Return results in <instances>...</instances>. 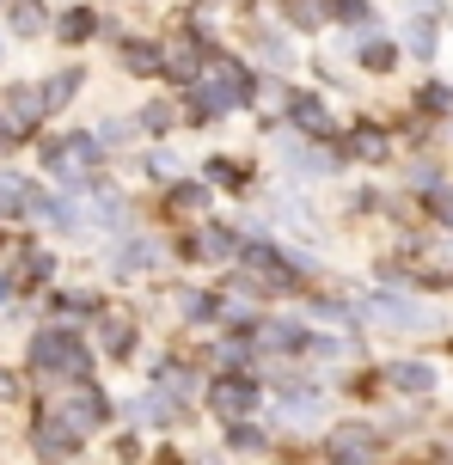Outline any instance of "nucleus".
<instances>
[{"label": "nucleus", "instance_id": "obj_15", "mask_svg": "<svg viewBox=\"0 0 453 465\" xmlns=\"http://www.w3.org/2000/svg\"><path fill=\"white\" fill-rule=\"evenodd\" d=\"M196 178L215 190L221 203H258L263 160H258V153H239V147H209V153L196 160Z\"/></svg>", "mask_w": 453, "mask_h": 465}, {"label": "nucleus", "instance_id": "obj_21", "mask_svg": "<svg viewBox=\"0 0 453 465\" xmlns=\"http://www.w3.org/2000/svg\"><path fill=\"white\" fill-rule=\"evenodd\" d=\"M258 343V361H307V343H312V325L294 312V306H270L251 331Z\"/></svg>", "mask_w": 453, "mask_h": 465}, {"label": "nucleus", "instance_id": "obj_23", "mask_svg": "<svg viewBox=\"0 0 453 465\" xmlns=\"http://www.w3.org/2000/svg\"><path fill=\"white\" fill-rule=\"evenodd\" d=\"M153 37H160V86H166V93H184V86L196 80V68H202V55H209L215 44H202V37L184 31L178 19L160 25Z\"/></svg>", "mask_w": 453, "mask_h": 465}, {"label": "nucleus", "instance_id": "obj_45", "mask_svg": "<svg viewBox=\"0 0 453 465\" xmlns=\"http://www.w3.org/2000/svg\"><path fill=\"white\" fill-rule=\"evenodd\" d=\"M25 398H31V386H25V373L13 368V361H0V417H6V411H19Z\"/></svg>", "mask_w": 453, "mask_h": 465}, {"label": "nucleus", "instance_id": "obj_51", "mask_svg": "<svg viewBox=\"0 0 453 465\" xmlns=\"http://www.w3.org/2000/svg\"><path fill=\"white\" fill-rule=\"evenodd\" d=\"M0 6H6V0H0Z\"/></svg>", "mask_w": 453, "mask_h": 465}, {"label": "nucleus", "instance_id": "obj_32", "mask_svg": "<svg viewBox=\"0 0 453 465\" xmlns=\"http://www.w3.org/2000/svg\"><path fill=\"white\" fill-rule=\"evenodd\" d=\"M111 62H117L123 80H135V86H160V37L153 31H129L123 44H111Z\"/></svg>", "mask_w": 453, "mask_h": 465}, {"label": "nucleus", "instance_id": "obj_47", "mask_svg": "<svg viewBox=\"0 0 453 465\" xmlns=\"http://www.w3.org/2000/svg\"><path fill=\"white\" fill-rule=\"evenodd\" d=\"M19 301H25L19 276H13V270H6V263H0V312H6V306H19Z\"/></svg>", "mask_w": 453, "mask_h": 465}, {"label": "nucleus", "instance_id": "obj_16", "mask_svg": "<svg viewBox=\"0 0 453 465\" xmlns=\"http://www.w3.org/2000/svg\"><path fill=\"white\" fill-rule=\"evenodd\" d=\"M221 209V196L196 172H184L178 184H166V190H153L147 196V221L153 227H166V232H184V227H196V221H209V214Z\"/></svg>", "mask_w": 453, "mask_h": 465}, {"label": "nucleus", "instance_id": "obj_7", "mask_svg": "<svg viewBox=\"0 0 453 465\" xmlns=\"http://www.w3.org/2000/svg\"><path fill=\"white\" fill-rule=\"evenodd\" d=\"M147 312L135 294H111V301L98 306V319L86 325V343H93L98 368H135L147 355Z\"/></svg>", "mask_w": 453, "mask_h": 465}, {"label": "nucleus", "instance_id": "obj_37", "mask_svg": "<svg viewBox=\"0 0 453 465\" xmlns=\"http://www.w3.org/2000/svg\"><path fill=\"white\" fill-rule=\"evenodd\" d=\"M221 453H233V460H276V435H270V422L263 417H245V422H221Z\"/></svg>", "mask_w": 453, "mask_h": 465}, {"label": "nucleus", "instance_id": "obj_11", "mask_svg": "<svg viewBox=\"0 0 453 465\" xmlns=\"http://www.w3.org/2000/svg\"><path fill=\"white\" fill-rule=\"evenodd\" d=\"M25 227L37 232V239H49V245H93V221H86V196H68V190H49L44 178H37V190H31V203H25Z\"/></svg>", "mask_w": 453, "mask_h": 465}, {"label": "nucleus", "instance_id": "obj_14", "mask_svg": "<svg viewBox=\"0 0 453 465\" xmlns=\"http://www.w3.org/2000/svg\"><path fill=\"white\" fill-rule=\"evenodd\" d=\"M263 411V380L251 368L239 373H209L202 380V398H196V417H209L221 429V422H245Z\"/></svg>", "mask_w": 453, "mask_h": 465}, {"label": "nucleus", "instance_id": "obj_48", "mask_svg": "<svg viewBox=\"0 0 453 465\" xmlns=\"http://www.w3.org/2000/svg\"><path fill=\"white\" fill-rule=\"evenodd\" d=\"M142 465H184V453H178L172 441H153V447H147V460H142Z\"/></svg>", "mask_w": 453, "mask_h": 465}, {"label": "nucleus", "instance_id": "obj_43", "mask_svg": "<svg viewBox=\"0 0 453 465\" xmlns=\"http://www.w3.org/2000/svg\"><path fill=\"white\" fill-rule=\"evenodd\" d=\"M417 203H423V214L435 221V232H453V178H441V184H429L423 196H417Z\"/></svg>", "mask_w": 453, "mask_h": 465}, {"label": "nucleus", "instance_id": "obj_17", "mask_svg": "<svg viewBox=\"0 0 453 465\" xmlns=\"http://www.w3.org/2000/svg\"><path fill=\"white\" fill-rule=\"evenodd\" d=\"M191 411H178L166 392H153V386H135L129 398H117V429H135L142 441H172L178 429H191Z\"/></svg>", "mask_w": 453, "mask_h": 465}, {"label": "nucleus", "instance_id": "obj_24", "mask_svg": "<svg viewBox=\"0 0 453 465\" xmlns=\"http://www.w3.org/2000/svg\"><path fill=\"white\" fill-rule=\"evenodd\" d=\"M98 25H104L98 0H62V6H49V44L62 55H86L98 44Z\"/></svg>", "mask_w": 453, "mask_h": 465}, {"label": "nucleus", "instance_id": "obj_10", "mask_svg": "<svg viewBox=\"0 0 453 465\" xmlns=\"http://www.w3.org/2000/svg\"><path fill=\"white\" fill-rule=\"evenodd\" d=\"M135 368H142V386L166 392L178 411H191V417H196V398H202V380H209V373H202V361H196V349H191V343L166 337V343L147 349Z\"/></svg>", "mask_w": 453, "mask_h": 465}, {"label": "nucleus", "instance_id": "obj_28", "mask_svg": "<svg viewBox=\"0 0 453 465\" xmlns=\"http://www.w3.org/2000/svg\"><path fill=\"white\" fill-rule=\"evenodd\" d=\"M86 80H93L86 55H68V62H55L49 74H37V93H44L49 123H68V116H74V104L86 98Z\"/></svg>", "mask_w": 453, "mask_h": 465}, {"label": "nucleus", "instance_id": "obj_8", "mask_svg": "<svg viewBox=\"0 0 453 465\" xmlns=\"http://www.w3.org/2000/svg\"><path fill=\"white\" fill-rule=\"evenodd\" d=\"M263 147H270V178L276 184L325 190V184L343 178V160H337V147H325V141H307V135H294V129H270Z\"/></svg>", "mask_w": 453, "mask_h": 465}, {"label": "nucleus", "instance_id": "obj_27", "mask_svg": "<svg viewBox=\"0 0 453 465\" xmlns=\"http://www.w3.org/2000/svg\"><path fill=\"white\" fill-rule=\"evenodd\" d=\"M343 44V55H350V68L368 74V80H386V74H399V62H405V49H399V37L392 31H343L337 37Z\"/></svg>", "mask_w": 453, "mask_h": 465}, {"label": "nucleus", "instance_id": "obj_22", "mask_svg": "<svg viewBox=\"0 0 453 465\" xmlns=\"http://www.w3.org/2000/svg\"><path fill=\"white\" fill-rule=\"evenodd\" d=\"M196 86L221 93L239 116H245V98H251V86H258V68H251L233 44H215L209 55H202V68H196Z\"/></svg>", "mask_w": 453, "mask_h": 465}, {"label": "nucleus", "instance_id": "obj_34", "mask_svg": "<svg viewBox=\"0 0 453 465\" xmlns=\"http://www.w3.org/2000/svg\"><path fill=\"white\" fill-rule=\"evenodd\" d=\"M288 98H294V80H282V74H258V86H251V98H245V116H251V129H258V135L282 129Z\"/></svg>", "mask_w": 453, "mask_h": 465}, {"label": "nucleus", "instance_id": "obj_4", "mask_svg": "<svg viewBox=\"0 0 453 465\" xmlns=\"http://www.w3.org/2000/svg\"><path fill=\"white\" fill-rule=\"evenodd\" d=\"M25 404H31L25 417H37V422H49V429L74 435L80 447L104 441V435L117 429V392H111L104 380H86V386H55V392H31Z\"/></svg>", "mask_w": 453, "mask_h": 465}, {"label": "nucleus", "instance_id": "obj_18", "mask_svg": "<svg viewBox=\"0 0 453 465\" xmlns=\"http://www.w3.org/2000/svg\"><path fill=\"white\" fill-rule=\"evenodd\" d=\"M337 160H343V172L350 165H361V172H380V165L399 160V129L392 123H380V116H350L343 129H337Z\"/></svg>", "mask_w": 453, "mask_h": 465}, {"label": "nucleus", "instance_id": "obj_42", "mask_svg": "<svg viewBox=\"0 0 453 465\" xmlns=\"http://www.w3.org/2000/svg\"><path fill=\"white\" fill-rule=\"evenodd\" d=\"M410 111L423 116V123H435V116H448V111H453V86H448V80H423V86L410 93Z\"/></svg>", "mask_w": 453, "mask_h": 465}, {"label": "nucleus", "instance_id": "obj_38", "mask_svg": "<svg viewBox=\"0 0 453 465\" xmlns=\"http://www.w3.org/2000/svg\"><path fill=\"white\" fill-rule=\"evenodd\" d=\"M0 31H6V44H49V0H6Z\"/></svg>", "mask_w": 453, "mask_h": 465}, {"label": "nucleus", "instance_id": "obj_3", "mask_svg": "<svg viewBox=\"0 0 453 465\" xmlns=\"http://www.w3.org/2000/svg\"><path fill=\"white\" fill-rule=\"evenodd\" d=\"M25 153H31V172H37L49 190H68V196H93V190L111 178V165H104V153L93 147L86 123H49Z\"/></svg>", "mask_w": 453, "mask_h": 465}, {"label": "nucleus", "instance_id": "obj_49", "mask_svg": "<svg viewBox=\"0 0 453 465\" xmlns=\"http://www.w3.org/2000/svg\"><path fill=\"white\" fill-rule=\"evenodd\" d=\"M6 55H13V44H6V31H0V74H6Z\"/></svg>", "mask_w": 453, "mask_h": 465}, {"label": "nucleus", "instance_id": "obj_33", "mask_svg": "<svg viewBox=\"0 0 453 465\" xmlns=\"http://www.w3.org/2000/svg\"><path fill=\"white\" fill-rule=\"evenodd\" d=\"M86 135H93V147L104 153V165H111V172H117V165L129 160L135 147H142V135H135V116H129V111H104V116H93V123H86Z\"/></svg>", "mask_w": 453, "mask_h": 465}, {"label": "nucleus", "instance_id": "obj_9", "mask_svg": "<svg viewBox=\"0 0 453 465\" xmlns=\"http://www.w3.org/2000/svg\"><path fill=\"white\" fill-rule=\"evenodd\" d=\"M172 257H178V276H221V270H233L239 257V227L233 214H209V221H196V227L172 232Z\"/></svg>", "mask_w": 453, "mask_h": 465}, {"label": "nucleus", "instance_id": "obj_41", "mask_svg": "<svg viewBox=\"0 0 453 465\" xmlns=\"http://www.w3.org/2000/svg\"><path fill=\"white\" fill-rule=\"evenodd\" d=\"M325 13H331L337 31H374V25H380L374 0H325Z\"/></svg>", "mask_w": 453, "mask_h": 465}, {"label": "nucleus", "instance_id": "obj_1", "mask_svg": "<svg viewBox=\"0 0 453 465\" xmlns=\"http://www.w3.org/2000/svg\"><path fill=\"white\" fill-rule=\"evenodd\" d=\"M93 276L111 288V294H142L153 282L178 276V257H172V232L153 227V221H135L129 232L93 245Z\"/></svg>", "mask_w": 453, "mask_h": 465}, {"label": "nucleus", "instance_id": "obj_29", "mask_svg": "<svg viewBox=\"0 0 453 465\" xmlns=\"http://www.w3.org/2000/svg\"><path fill=\"white\" fill-rule=\"evenodd\" d=\"M135 135H142V147L147 141H178L184 135V111H178V93H166V86H147L142 98H135Z\"/></svg>", "mask_w": 453, "mask_h": 465}, {"label": "nucleus", "instance_id": "obj_20", "mask_svg": "<svg viewBox=\"0 0 453 465\" xmlns=\"http://www.w3.org/2000/svg\"><path fill=\"white\" fill-rule=\"evenodd\" d=\"M117 172H129V178H135V190H142V196H153V190L178 184L184 172H196V160L178 147V141H147V147H135Z\"/></svg>", "mask_w": 453, "mask_h": 465}, {"label": "nucleus", "instance_id": "obj_12", "mask_svg": "<svg viewBox=\"0 0 453 465\" xmlns=\"http://www.w3.org/2000/svg\"><path fill=\"white\" fill-rule=\"evenodd\" d=\"M319 465H386V435L374 417H331L312 441Z\"/></svg>", "mask_w": 453, "mask_h": 465}, {"label": "nucleus", "instance_id": "obj_35", "mask_svg": "<svg viewBox=\"0 0 453 465\" xmlns=\"http://www.w3.org/2000/svg\"><path fill=\"white\" fill-rule=\"evenodd\" d=\"M178 111H184V135H215L221 123H233V104H227V98L221 93H209V86H184V93H178Z\"/></svg>", "mask_w": 453, "mask_h": 465}, {"label": "nucleus", "instance_id": "obj_39", "mask_svg": "<svg viewBox=\"0 0 453 465\" xmlns=\"http://www.w3.org/2000/svg\"><path fill=\"white\" fill-rule=\"evenodd\" d=\"M270 19L294 31V37H325L331 31V13H325V0H270Z\"/></svg>", "mask_w": 453, "mask_h": 465}, {"label": "nucleus", "instance_id": "obj_36", "mask_svg": "<svg viewBox=\"0 0 453 465\" xmlns=\"http://www.w3.org/2000/svg\"><path fill=\"white\" fill-rule=\"evenodd\" d=\"M25 453H31V465H80L86 460V447L74 441V435H62V429H49V422L25 417Z\"/></svg>", "mask_w": 453, "mask_h": 465}, {"label": "nucleus", "instance_id": "obj_31", "mask_svg": "<svg viewBox=\"0 0 453 465\" xmlns=\"http://www.w3.org/2000/svg\"><path fill=\"white\" fill-rule=\"evenodd\" d=\"M374 373H380V392L392 398H429L441 386V368L423 355H386V361H374Z\"/></svg>", "mask_w": 453, "mask_h": 465}, {"label": "nucleus", "instance_id": "obj_5", "mask_svg": "<svg viewBox=\"0 0 453 465\" xmlns=\"http://www.w3.org/2000/svg\"><path fill=\"white\" fill-rule=\"evenodd\" d=\"M356 319H361V331L405 337V343L448 331V312H441L435 301H423L417 288H368V294H356Z\"/></svg>", "mask_w": 453, "mask_h": 465}, {"label": "nucleus", "instance_id": "obj_26", "mask_svg": "<svg viewBox=\"0 0 453 465\" xmlns=\"http://www.w3.org/2000/svg\"><path fill=\"white\" fill-rule=\"evenodd\" d=\"M0 116L31 141L44 135L49 111H44V93H37V74H0Z\"/></svg>", "mask_w": 453, "mask_h": 465}, {"label": "nucleus", "instance_id": "obj_46", "mask_svg": "<svg viewBox=\"0 0 453 465\" xmlns=\"http://www.w3.org/2000/svg\"><path fill=\"white\" fill-rule=\"evenodd\" d=\"M25 147H31V135H19V129H13V123L0 116V160H19Z\"/></svg>", "mask_w": 453, "mask_h": 465}, {"label": "nucleus", "instance_id": "obj_50", "mask_svg": "<svg viewBox=\"0 0 453 465\" xmlns=\"http://www.w3.org/2000/svg\"><path fill=\"white\" fill-rule=\"evenodd\" d=\"M215 6H245V13H251V6H258V0H215Z\"/></svg>", "mask_w": 453, "mask_h": 465}, {"label": "nucleus", "instance_id": "obj_6", "mask_svg": "<svg viewBox=\"0 0 453 465\" xmlns=\"http://www.w3.org/2000/svg\"><path fill=\"white\" fill-rule=\"evenodd\" d=\"M263 422H270V435L276 441H319V429L337 417V392L331 380H294V386H276V392H263Z\"/></svg>", "mask_w": 453, "mask_h": 465}, {"label": "nucleus", "instance_id": "obj_13", "mask_svg": "<svg viewBox=\"0 0 453 465\" xmlns=\"http://www.w3.org/2000/svg\"><path fill=\"white\" fill-rule=\"evenodd\" d=\"M111 301V288H104V282L98 276H62L55 282V288H44V294H37V301H31V312H37V319H44V325H68V331H86L98 319V306Z\"/></svg>", "mask_w": 453, "mask_h": 465}, {"label": "nucleus", "instance_id": "obj_44", "mask_svg": "<svg viewBox=\"0 0 453 465\" xmlns=\"http://www.w3.org/2000/svg\"><path fill=\"white\" fill-rule=\"evenodd\" d=\"M104 441H111V447H104V453H111V460H117V465H142V460H147V447H153V441H142L135 429H111Z\"/></svg>", "mask_w": 453, "mask_h": 465}, {"label": "nucleus", "instance_id": "obj_2", "mask_svg": "<svg viewBox=\"0 0 453 465\" xmlns=\"http://www.w3.org/2000/svg\"><path fill=\"white\" fill-rule=\"evenodd\" d=\"M19 373H25L31 392H55V386H86V380H98L104 368H98L86 331L31 319V331L19 337Z\"/></svg>", "mask_w": 453, "mask_h": 465}, {"label": "nucleus", "instance_id": "obj_19", "mask_svg": "<svg viewBox=\"0 0 453 465\" xmlns=\"http://www.w3.org/2000/svg\"><path fill=\"white\" fill-rule=\"evenodd\" d=\"M239 55H245L258 74H282V80H294V74H300V62H307L300 37H294V31H282L270 13H258V19H251V31H245Z\"/></svg>", "mask_w": 453, "mask_h": 465}, {"label": "nucleus", "instance_id": "obj_25", "mask_svg": "<svg viewBox=\"0 0 453 465\" xmlns=\"http://www.w3.org/2000/svg\"><path fill=\"white\" fill-rule=\"evenodd\" d=\"M282 129H294V135L325 141V147H331V141H337V129H343V111L331 104V93H319V86H294V98H288V116H282Z\"/></svg>", "mask_w": 453, "mask_h": 465}, {"label": "nucleus", "instance_id": "obj_40", "mask_svg": "<svg viewBox=\"0 0 453 465\" xmlns=\"http://www.w3.org/2000/svg\"><path fill=\"white\" fill-rule=\"evenodd\" d=\"M399 49H405L410 62H435V49H441V19H429V13H410L399 31Z\"/></svg>", "mask_w": 453, "mask_h": 465}, {"label": "nucleus", "instance_id": "obj_30", "mask_svg": "<svg viewBox=\"0 0 453 465\" xmlns=\"http://www.w3.org/2000/svg\"><path fill=\"white\" fill-rule=\"evenodd\" d=\"M191 349H196V361H202V373H239V368L258 361L251 331H202Z\"/></svg>", "mask_w": 453, "mask_h": 465}]
</instances>
